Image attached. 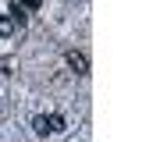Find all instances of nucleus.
Listing matches in <instances>:
<instances>
[{
	"mask_svg": "<svg viewBox=\"0 0 153 142\" xmlns=\"http://www.w3.org/2000/svg\"><path fill=\"white\" fill-rule=\"evenodd\" d=\"M32 132L36 135H53V117L50 114H36L32 117Z\"/></svg>",
	"mask_w": 153,
	"mask_h": 142,
	"instance_id": "1",
	"label": "nucleus"
},
{
	"mask_svg": "<svg viewBox=\"0 0 153 142\" xmlns=\"http://www.w3.org/2000/svg\"><path fill=\"white\" fill-rule=\"evenodd\" d=\"M68 64H71V68H78V75H85V71H89V61H85L82 53H68Z\"/></svg>",
	"mask_w": 153,
	"mask_h": 142,
	"instance_id": "2",
	"label": "nucleus"
},
{
	"mask_svg": "<svg viewBox=\"0 0 153 142\" xmlns=\"http://www.w3.org/2000/svg\"><path fill=\"white\" fill-rule=\"evenodd\" d=\"M14 29H18V25H14V18H11V14H4V18H0V36L7 39V36H14Z\"/></svg>",
	"mask_w": 153,
	"mask_h": 142,
	"instance_id": "3",
	"label": "nucleus"
},
{
	"mask_svg": "<svg viewBox=\"0 0 153 142\" xmlns=\"http://www.w3.org/2000/svg\"><path fill=\"white\" fill-rule=\"evenodd\" d=\"M50 117H53V132H64V124H68L64 114H50Z\"/></svg>",
	"mask_w": 153,
	"mask_h": 142,
	"instance_id": "4",
	"label": "nucleus"
}]
</instances>
